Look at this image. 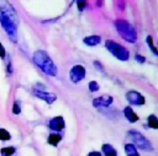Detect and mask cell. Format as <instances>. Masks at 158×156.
Wrapping results in <instances>:
<instances>
[{
  "label": "cell",
  "instance_id": "1",
  "mask_svg": "<svg viewBox=\"0 0 158 156\" xmlns=\"http://www.w3.org/2000/svg\"><path fill=\"white\" fill-rule=\"evenodd\" d=\"M33 63L47 75L49 76H57V66L54 65L53 60L49 58V55L44 50H36L33 53Z\"/></svg>",
  "mask_w": 158,
  "mask_h": 156
},
{
  "label": "cell",
  "instance_id": "2",
  "mask_svg": "<svg viewBox=\"0 0 158 156\" xmlns=\"http://www.w3.org/2000/svg\"><path fill=\"white\" fill-rule=\"evenodd\" d=\"M115 27L118 32V34L128 43H135L137 41V33H136V29L133 28V26L127 22L126 20H116L115 22Z\"/></svg>",
  "mask_w": 158,
  "mask_h": 156
},
{
  "label": "cell",
  "instance_id": "3",
  "mask_svg": "<svg viewBox=\"0 0 158 156\" xmlns=\"http://www.w3.org/2000/svg\"><path fill=\"white\" fill-rule=\"evenodd\" d=\"M105 45H106V49H107L114 57H116L118 60L126 61V60L130 58V52H128L123 45H121L120 43H116L115 41L107 39V41L105 42Z\"/></svg>",
  "mask_w": 158,
  "mask_h": 156
},
{
  "label": "cell",
  "instance_id": "4",
  "mask_svg": "<svg viewBox=\"0 0 158 156\" xmlns=\"http://www.w3.org/2000/svg\"><path fill=\"white\" fill-rule=\"evenodd\" d=\"M127 135L131 138V140L133 141V145L136 147H139L141 150H144V151H152V144L138 131L136 130H130L127 133Z\"/></svg>",
  "mask_w": 158,
  "mask_h": 156
},
{
  "label": "cell",
  "instance_id": "5",
  "mask_svg": "<svg viewBox=\"0 0 158 156\" xmlns=\"http://www.w3.org/2000/svg\"><path fill=\"white\" fill-rule=\"evenodd\" d=\"M0 14L4 15L5 17H7L12 23H15L16 26H19V16H17L14 6L10 2H7L5 0H2L0 2Z\"/></svg>",
  "mask_w": 158,
  "mask_h": 156
},
{
  "label": "cell",
  "instance_id": "6",
  "mask_svg": "<svg viewBox=\"0 0 158 156\" xmlns=\"http://www.w3.org/2000/svg\"><path fill=\"white\" fill-rule=\"evenodd\" d=\"M0 23L5 29V32L7 33V36L12 39V42H17V26L1 14H0Z\"/></svg>",
  "mask_w": 158,
  "mask_h": 156
},
{
  "label": "cell",
  "instance_id": "7",
  "mask_svg": "<svg viewBox=\"0 0 158 156\" xmlns=\"http://www.w3.org/2000/svg\"><path fill=\"white\" fill-rule=\"evenodd\" d=\"M85 77V68L83 65H74L69 71V79L72 82L78 84Z\"/></svg>",
  "mask_w": 158,
  "mask_h": 156
},
{
  "label": "cell",
  "instance_id": "8",
  "mask_svg": "<svg viewBox=\"0 0 158 156\" xmlns=\"http://www.w3.org/2000/svg\"><path fill=\"white\" fill-rule=\"evenodd\" d=\"M126 99L130 104H135V106H143L146 103L144 97L137 91H128L126 93Z\"/></svg>",
  "mask_w": 158,
  "mask_h": 156
},
{
  "label": "cell",
  "instance_id": "9",
  "mask_svg": "<svg viewBox=\"0 0 158 156\" xmlns=\"http://www.w3.org/2000/svg\"><path fill=\"white\" fill-rule=\"evenodd\" d=\"M33 95L37 97V98H40V99H43L44 102H47L48 104H51V103H53L56 99H57V96L54 95V93H49V92H46V91H43V90H33Z\"/></svg>",
  "mask_w": 158,
  "mask_h": 156
},
{
  "label": "cell",
  "instance_id": "10",
  "mask_svg": "<svg viewBox=\"0 0 158 156\" xmlns=\"http://www.w3.org/2000/svg\"><path fill=\"white\" fill-rule=\"evenodd\" d=\"M48 127H49L52 130H54V131H60V130H63L64 127H65V123H64L63 117L57 115V117L52 118V119L48 122Z\"/></svg>",
  "mask_w": 158,
  "mask_h": 156
},
{
  "label": "cell",
  "instance_id": "11",
  "mask_svg": "<svg viewBox=\"0 0 158 156\" xmlns=\"http://www.w3.org/2000/svg\"><path fill=\"white\" fill-rule=\"evenodd\" d=\"M114 98L111 96H107V95H104V96H100V97H96L93 99V106L99 108V107H109L111 103H112Z\"/></svg>",
  "mask_w": 158,
  "mask_h": 156
},
{
  "label": "cell",
  "instance_id": "12",
  "mask_svg": "<svg viewBox=\"0 0 158 156\" xmlns=\"http://www.w3.org/2000/svg\"><path fill=\"white\" fill-rule=\"evenodd\" d=\"M123 114H125L126 119H127L130 123H135V122L138 120V115L133 112V109H132L131 107H126V108L123 109Z\"/></svg>",
  "mask_w": 158,
  "mask_h": 156
},
{
  "label": "cell",
  "instance_id": "13",
  "mask_svg": "<svg viewBox=\"0 0 158 156\" xmlns=\"http://www.w3.org/2000/svg\"><path fill=\"white\" fill-rule=\"evenodd\" d=\"M83 42H84V44H86L89 47H94L101 42V37L100 36H88L83 39Z\"/></svg>",
  "mask_w": 158,
  "mask_h": 156
},
{
  "label": "cell",
  "instance_id": "14",
  "mask_svg": "<svg viewBox=\"0 0 158 156\" xmlns=\"http://www.w3.org/2000/svg\"><path fill=\"white\" fill-rule=\"evenodd\" d=\"M101 150H102V154L105 156H117V151L115 150V147L110 144H104L101 146Z\"/></svg>",
  "mask_w": 158,
  "mask_h": 156
},
{
  "label": "cell",
  "instance_id": "15",
  "mask_svg": "<svg viewBox=\"0 0 158 156\" xmlns=\"http://www.w3.org/2000/svg\"><path fill=\"white\" fill-rule=\"evenodd\" d=\"M60 140H62V136L59 134H56V133L54 134H49L48 138H47V142L51 144V145H53V146H57Z\"/></svg>",
  "mask_w": 158,
  "mask_h": 156
},
{
  "label": "cell",
  "instance_id": "16",
  "mask_svg": "<svg viewBox=\"0 0 158 156\" xmlns=\"http://www.w3.org/2000/svg\"><path fill=\"white\" fill-rule=\"evenodd\" d=\"M125 152L127 156H139L137 152V149L133 144H126L125 145Z\"/></svg>",
  "mask_w": 158,
  "mask_h": 156
},
{
  "label": "cell",
  "instance_id": "17",
  "mask_svg": "<svg viewBox=\"0 0 158 156\" xmlns=\"http://www.w3.org/2000/svg\"><path fill=\"white\" fill-rule=\"evenodd\" d=\"M147 122H148V125L153 129H157L158 128V120H157V117L154 114H151L148 118H147Z\"/></svg>",
  "mask_w": 158,
  "mask_h": 156
},
{
  "label": "cell",
  "instance_id": "18",
  "mask_svg": "<svg viewBox=\"0 0 158 156\" xmlns=\"http://www.w3.org/2000/svg\"><path fill=\"white\" fill-rule=\"evenodd\" d=\"M0 152H1L2 155H5V156H11V155H14V154H15V147H14V146L2 147V149L0 150Z\"/></svg>",
  "mask_w": 158,
  "mask_h": 156
},
{
  "label": "cell",
  "instance_id": "19",
  "mask_svg": "<svg viewBox=\"0 0 158 156\" xmlns=\"http://www.w3.org/2000/svg\"><path fill=\"white\" fill-rule=\"evenodd\" d=\"M10 138H11L10 133H9L6 129H4V128H0V140H2V141H6V140H10Z\"/></svg>",
  "mask_w": 158,
  "mask_h": 156
},
{
  "label": "cell",
  "instance_id": "20",
  "mask_svg": "<svg viewBox=\"0 0 158 156\" xmlns=\"http://www.w3.org/2000/svg\"><path fill=\"white\" fill-rule=\"evenodd\" d=\"M146 41H147V44L149 45V48H151V50L153 52V54H156V55H157V48H156V45L153 44V38H152L151 36H147V38H146Z\"/></svg>",
  "mask_w": 158,
  "mask_h": 156
},
{
  "label": "cell",
  "instance_id": "21",
  "mask_svg": "<svg viewBox=\"0 0 158 156\" xmlns=\"http://www.w3.org/2000/svg\"><path fill=\"white\" fill-rule=\"evenodd\" d=\"M89 90H90L91 92L98 91V90H99V84H98L96 81H90V82H89Z\"/></svg>",
  "mask_w": 158,
  "mask_h": 156
},
{
  "label": "cell",
  "instance_id": "22",
  "mask_svg": "<svg viewBox=\"0 0 158 156\" xmlns=\"http://www.w3.org/2000/svg\"><path fill=\"white\" fill-rule=\"evenodd\" d=\"M77 6L80 11H83L86 7V0H77Z\"/></svg>",
  "mask_w": 158,
  "mask_h": 156
},
{
  "label": "cell",
  "instance_id": "23",
  "mask_svg": "<svg viewBox=\"0 0 158 156\" xmlns=\"http://www.w3.org/2000/svg\"><path fill=\"white\" fill-rule=\"evenodd\" d=\"M12 113H14V114H20V113H21V107H20V104H19V102H17V101L14 103Z\"/></svg>",
  "mask_w": 158,
  "mask_h": 156
},
{
  "label": "cell",
  "instance_id": "24",
  "mask_svg": "<svg viewBox=\"0 0 158 156\" xmlns=\"http://www.w3.org/2000/svg\"><path fill=\"white\" fill-rule=\"evenodd\" d=\"M5 57H6V50H5L4 45L0 43V58H1V59H4Z\"/></svg>",
  "mask_w": 158,
  "mask_h": 156
},
{
  "label": "cell",
  "instance_id": "25",
  "mask_svg": "<svg viewBox=\"0 0 158 156\" xmlns=\"http://www.w3.org/2000/svg\"><path fill=\"white\" fill-rule=\"evenodd\" d=\"M136 61H138V63H144V61H146V59H144V57H142V55L137 54V55H136Z\"/></svg>",
  "mask_w": 158,
  "mask_h": 156
},
{
  "label": "cell",
  "instance_id": "26",
  "mask_svg": "<svg viewBox=\"0 0 158 156\" xmlns=\"http://www.w3.org/2000/svg\"><path fill=\"white\" fill-rule=\"evenodd\" d=\"M86 156H102L99 151H91V152H89Z\"/></svg>",
  "mask_w": 158,
  "mask_h": 156
},
{
  "label": "cell",
  "instance_id": "27",
  "mask_svg": "<svg viewBox=\"0 0 158 156\" xmlns=\"http://www.w3.org/2000/svg\"><path fill=\"white\" fill-rule=\"evenodd\" d=\"M118 6L121 7V10L125 9V2H123V0H120V1H118Z\"/></svg>",
  "mask_w": 158,
  "mask_h": 156
},
{
  "label": "cell",
  "instance_id": "28",
  "mask_svg": "<svg viewBox=\"0 0 158 156\" xmlns=\"http://www.w3.org/2000/svg\"><path fill=\"white\" fill-rule=\"evenodd\" d=\"M94 64H95V65H96V66H98V69H99V70H101V71H102V70H104V69H102V65H101V64H100V63H99V61H95V63H94Z\"/></svg>",
  "mask_w": 158,
  "mask_h": 156
},
{
  "label": "cell",
  "instance_id": "29",
  "mask_svg": "<svg viewBox=\"0 0 158 156\" xmlns=\"http://www.w3.org/2000/svg\"><path fill=\"white\" fill-rule=\"evenodd\" d=\"M101 4H102V0H98V6L101 5Z\"/></svg>",
  "mask_w": 158,
  "mask_h": 156
}]
</instances>
